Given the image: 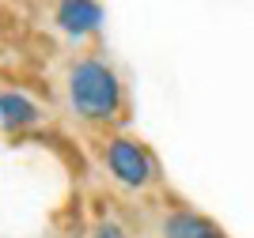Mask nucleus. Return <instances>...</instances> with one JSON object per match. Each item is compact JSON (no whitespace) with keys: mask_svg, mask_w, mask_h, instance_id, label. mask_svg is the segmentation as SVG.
<instances>
[{"mask_svg":"<svg viewBox=\"0 0 254 238\" xmlns=\"http://www.w3.org/2000/svg\"><path fill=\"white\" fill-rule=\"evenodd\" d=\"M68 95H72L76 114H84L87 121H110L122 110V83L114 68H106L103 61L76 64L68 76Z\"/></svg>","mask_w":254,"mask_h":238,"instance_id":"f257e3e1","label":"nucleus"},{"mask_svg":"<svg viewBox=\"0 0 254 238\" xmlns=\"http://www.w3.org/2000/svg\"><path fill=\"white\" fill-rule=\"evenodd\" d=\"M106 166H110V174L129 189H144L156 178V163L137 140H129V136H114L110 144H106Z\"/></svg>","mask_w":254,"mask_h":238,"instance_id":"f03ea898","label":"nucleus"},{"mask_svg":"<svg viewBox=\"0 0 254 238\" xmlns=\"http://www.w3.org/2000/svg\"><path fill=\"white\" fill-rule=\"evenodd\" d=\"M57 23H61L68 34L84 38V34L99 31V23H103V8H99L95 0H61V8H57Z\"/></svg>","mask_w":254,"mask_h":238,"instance_id":"7ed1b4c3","label":"nucleus"},{"mask_svg":"<svg viewBox=\"0 0 254 238\" xmlns=\"http://www.w3.org/2000/svg\"><path fill=\"white\" fill-rule=\"evenodd\" d=\"M163 235L167 238H228L212 219L197 216V212H175V216H167Z\"/></svg>","mask_w":254,"mask_h":238,"instance_id":"20e7f679","label":"nucleus"},{"mask_svg":"<svg viewBox=\"0 0 254 238\" xmlns=\"http://www.w3.org/2000/svg\"><path fill=\"white\" fill-rule=\"evenodd\" d=\"M34 117H38V110H34L27 98H19V95H0V121L8 125V129L31 125Z\"/></svg>","mask_w":254,"mask_h":238,"instance_id":"39448f33","label":"nucleus"},{"mask_svg":"<svg viewBox=\"0 0 254 238\" xmlns=\"http://www.w3.org/2000/svg\"><path fill=\"white\" fill-rule=\"evenodd\" d=\"M95 238H126V235H122V227H118V223H103Z\"/></svg>","mask_w":254,"mask_h":238,"instance_id":"423d86ee","label":"nucleus"}]
</instances>
